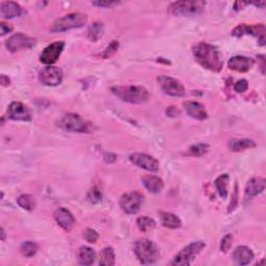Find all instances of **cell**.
I'll return each mask as SVG.
<instances>
[{
    "mask_svg": "<svg viewBox=\"0 0 266 266\" xmlns=\"http://www.w3.org/2000/svg\"><path fill=\"white\" fill-rule=\"evenodd\" d=\"M83 238L90 243H95L98 240V238H99V234H98L95 230L89 228L83 232Z\"/></svg>",
    "mask_w": 266,
    "mask_h": 266,
    "instance_id": "cell-34",
    "label": "cell"
},
{
    "mask_svg": "<svg viewBox=\"0 0 266 266\" xmlns=\"http://www.w3.org/2000/svg\"><path fill=\"white\" fill-rule=\"evenodd\" d=\"M133 251L137 260L142 264H153L159 259L157 245L147 238H141L134 242Z\"/></svg>",
    "mask_w": 266,
    "mask_h": 266,
    "instance_id": "cell-3",
    "label": "cell"
},
{
    "mask_svg": "<svg viewBox=\"0 0 266 266\" xmlns=\"http://www.w3.org/2000/svg\"><path fill=\"white\" fill-rule=\"evenodd\" d=\"M54 219L58 225L65 231L70 232L75 226V217L67 208L61 207L54 211Z\"/></svg>",
    "mask_w": 266,
    "mask_h": 266,
    "instance_id": "cell-16",
    "label": "cell"
},
{
    "mask_svg": "<svg viewBox=\"0 0 266 266\" xmlns=\"http://www.w3.org/2000/svg\"><path fill=\"white\" fill-rule=\"evenodd\" d=\"M87 22H88V16L86 14L71 13L55 21L50 27V32L63 33V32H68L70 30L80 29V27H82L83 25H86Z\"/></svg>",
    "mask_w": 266,
    "mask_h": 266,
    "instance_id": "cell-4",
    "label": "cell"
},
{
    "mask_svg": "<svg viewBox=\"0 0 266 266\" xmlns=\"http://www.w3.org/2000/svg\"><path fill=\"white\" fill-rule=\"evenodd\" d=\"M254 64H255V61L253 59L238 55V57H234L229 60L228 67L230 70H233V71L245 73L249 71L251 67L254 66Z\"/></svg>",
    "mask_w": 266,
    "mask_h": 266,
    "instance_id": "cell-18",
    "label": "cell"
},
{
    "mask_svg": "<svg viewBox=\"0 0 266 266\" xmlns=\"http://www.w3.org/2000/svg\"><path fill=\"white\" fill-rule=\"evenodd\" d=\"M65 48V42H54L48 45L40 54V62L46 66H51L57 63Z\"/></svg>",
    "mask_w": 266,
    "mask_h": 266,
    "instance_id": "cell-13",
    "label": "cell"
},
{
    "mask_svg": "<svg viewBox=\"0 0 266 266\" xmlns=\"http://www.w3.org/2000/svg\"><path fill=\"white\" fill-rule=\"evenodd\" d=\"M232 259L237 265H247L249 264L254 259V253L249 247L245 245H240L237 246L233 254H232Z\"/></svg>",
    "mask_w": 266,
    "mask_h": 266,
    "instance_id": "cell-19",
    "label": "cell"
},
{
    "mask_svg": "<svg viewBox=\"0 0 266 266\" xmlns=\"http://www.w3.org/2000/svg\"><path fill=\"white\" fill-rule=\"evenodd\" d=\"M192 52L195 61L205 69L213 72H219L222 69L221 55L216 47L202 42L193 47Z\"/></svg>",
    "mask_w": 266,
    "mask_h": 266,
    "instance_id": "cell-1",
    "label": "cell"
},
{
    "mask_svg": "<svg viewBox=\"0 0 266 266\" xmlns=\"http://www.w3.org/2000/svg\"><path fill=\"white\" fill-rule=\"evenodd\" d=\"M144 201V195L136 190L124 193L120 199V206L127 214H135L138 212Z\"/></svg>",
    "mask_w": 266,
    "mask_h": 266,
    "instance_id": "cell-8",
    "label": "cell"
},
{
    "mask_svg": "<svg viewBox=\"0 0 266 266\" xmlns=\"http://www.w3.org/2000/svg\"><path fill=\"white\" fill-rule=\"evenodd\" d=\"M136 225L139 230L147 233V232L152 231L154 228L156 227V222L153 218H150L148 216H142V217L137 218Z\"/></svg>",
    "mask_w": 266,
    "mask_h": 266,
    "instance_id": "cell-29",
    "label": "cell"
},
{
    "mask_svg": "<svg viewBox=\"0 0 266 266\" xmlns=\"http://www.w3.org/2000/svg\"><path fill=\"white\" fill-rule=\"evenodd\" d=\"M59 126L62 129L71 132L87 133L90 131V124L77 114H67L60 120Z\"/></svg>",
    "mask_w": 266,
    "mask_h": 266,
    "instance_id": "cell-6",
    "label": "cell"
},
{
    "mask_svg": "<svg viewBox=\"0 0 266 266\" xmlns=\"http://www.w3.org/2000/svg\"><path fill=\"white\" fill-rule=\"evenodd\" d=\"M2 240L3 241L6 240V232H5V229L4 228L2 229Z\"/></svg>",
    "mask_w": 266,
    "mask_h": 266,
    "instance_id": "cell-42",
    "label": "cell"
},
{
    "mask_svg": "<svg viewBox=\"0 0 266 266\" xmlns=\"http://www.w3.org/2000/svg\"><path fill=\"white\" fill-rule=\"evenodd\" d=\"M265 189V179L258 177L250 179L245 187L244 191V200L249 201L253 198L257 197L263 190Z\"/></svg>",
    "mask_w": 266,
    "mask_h": 266,
    "instance_id": "cell-17",
    "label": "cell"
},
{
    "mask_svg": "<svg viewBox=\"0 0 266 266\" xmlns=\"http://www.w3.org/2000/svg\"><path fill=\"white\" fill-rule=\"evenodd\" d=\"M18 205L27 211H32L36 207V200L31 194H22L17 199Z\"/></svg>",
    "mask_w": 266,
    "mask_h": 266,
    "instance_id": "cell-30",
    "label": "cell"
},
{
    "mask_svg": "<svg viewBox=\"0 0 266 266\" xmlns=\"http://www.w3.org/2000/svg\"><path fill=\"white\" fill-rule=\"evenodd\" d=\"M0 81H2V85H3L4 87H8V86H10V82H11L10 78L7 77L6 75H2V78H0Z\"/></svg>",
    "mask_w": 266,
    "mask_h": 266,
    "instance_id": "cell-40",
    "label": "cell"
},
{
    "mask_svg": "<svg viewBox=\"0 0 266 266\" xmlns=\"http://www.w3.org/2000/svg\"><path fill=\"white\" fill-rule=\"evenodd\" d=\"M119 5L117 2H94L93 6H96L98 8H111Z\"/></svg>",
    "mask_w": 266,
    "mask_h": 266,
    "instance_id": "cell-39",
    "label": "cell"
},
{
    "mask_svg": "<svg viewBox=\"0 0 266 266\" xmlns=\"http://www.w3.org/2000/svg\"><path fill=\"white\" fill-rule=\"evenodd\" d=\"M248 89V82L245 79L238 80L235 85H234V90L237 93H244Z\"/></svg>",
    "mask_w": 266,
    "mask_h": 266,
    "instance_id": "cell-37",
    "label": "cell"
},
{
    "mask_svg": "<svg viewBox=\"0 0 266 266\" xmlns=\"http://www.w3.org/2000/svg\"><path fill=\"white\" fill-rule=\"evenodd\" d=\"M257 145L253 139L248 138H232L228 143V147L233 152H240L245 149L255 148Z\"/></svg>",
    "mask_w": 266,
    "mask_h": 266,
    "instance_id": "cell-23",
    "label": "cell"
},
{
    "mask_svg": "<svg viewBox=\"0 0 266 266\" xmlns=\"http://www.w3.org/2000/svg\"><path fill=\"white\" fill-rule=\"evenodd\" d=\"M209 150V145L207 144H197V145H193L191 146L188 151L187 154L188 155L191 156H195V157H201L208 152Z\"/></svg>",
    "mask_w": 266,
    "mask_h": 266,
    "instance_id": "cell-32",
    "label": "cell"
},
{
    "mask_svg": "<svg viewBox=\"0 0 266 266\" xmlns=\"http://www.w3.org/2000/svg\"><path fill=\"white\" fill-rule=\"evenodd\" d=\"M159 217L161 225L165 228L169 229H178L182 226L181 219L174 213L171 212H165V211H160L159 212Z\"/></svg>",
    "mask_w": 266,
    "mask_h": 266,
    "instance_id": "cell-24",
    "label": "cell"
},
{
    "mask_svg": "<svg viewBox=\"0 0 266 266\" xmlns=\"http://www.w3.org/2000/svg\"><path fill=\"white\" fill-rule=\"evenodd\" d=\"M0 30H2V36H6L13 32V26L3 21V22H0Z\"/></svg>",
    "mask_w": 266,
    "mask_h": 266,
    "instance_id": "cell-38",
    "label": "cell"
},
{
    "mask_svg": "<svg viewBox=\"0 0 266 266\" xmlns=\"http://www.w3.org/2000/svg\"><path fill=\"white\" fill-rule=\"evenodd\" d=\"M229 175L222 174L215 180V187L221 199H226L228 197V187H229Z\"/></svg>",
    "mask_w": 266,
    "mask_h": 266,
    "instance_id": "cell-26",
    "label": "cell"
},
{
    "mask_svg": "<svg viewBox=\"0 0 266 266\" xmlns=\"http://www.w3.org/2000/svg\"><path fill=\"white\" fill-rule=\"evenodd\" d=\"M110 91L122 101L132 104H143L150 99L148 90L142 86L113 87Z\"/></svg>",
    "mask_w": 266,
    "mask_h": 266,
    "instance_id": "cell-2",
    "label": "cell"
},
{
    "mask_svg": "<svg viewBox=\"0 0 266 266\" xmlns=\"http://www.w3.org/2000/svg\"><path fill=\"white\" fill-rule=\"evenodd\" d=\"M36 45V39L22 33L13 35L6 42V47L11 52H16L22 49H31Z\"/></svg>",
    "mask_w": 266,
    "mask_h": 266,
    "instance_id": "cell-11",
    "label": "cell"
},
{
    "mask_svg": "<svg viewBox=\"0 0 266 266\" xmlns=\"http://www.w3.org/2000/svg\"><path fill=\"white\" fill-rule=\"evenodd\" d=\"M118 49H119V42L118 41H113L107 46V48L103 51L102 58L103 59H109V58H111L118 51Z\"/></svg>",
    "mask_w": 266,
    "mask_h": 266,
    "instance_id": "cell-33",
    "label": "cell"
},
{
    "mask_svg": "<svg viewBox=\"0 0 266 266\" xmlns=\"http://www.w3.org/2000/svg\"><path fill=\"white\" fill-rule=\"evenodd\" d=\"M39 80L45 86L57 87L63 81V71L53 66H47L39 73Z\"/></svg>",
    "mask_w": 266,
    "mask_h": 266,
    "instance_id": "cell-12",
    "label": "cell"
},
{
    "mask_svg": "<svg viewBox=\"0 0 266 266\" xmlns=\"http://www.w3.org/2000/svg\"><path fill=\"white\" fill-rule=\"evenodd\" d=\"M142 182L146 189L152 193H159L163 189V181L157 177L153 175H147L142 178Z\"/></svg>",
    "mask_w": 266,
    "mask_h": 266,
    "instance_id": "cell-22",
    "label": "cell"
},
{
    "mask_svg": "<svg viewBox=\"0 0 266 266\" xmlns=\"http://www.w3.org/2000/svg\"><path fill=\"white\" fill-rule=\"evenodd\" d=\"M158 85L162 92L172 97H183L185 95V88L182 83L170 76L160 75L157 77Z\"/></svg>",
    "mask_w": 266,
    "mask_h": 266,
    "instance_id": "cell-10",
    "label": "cell"
},
{
    "mask_svg": "<svg viewBox=\"0 0 266 266\" xmlns=\"http://www.w3.org/2000/svg\"><path fill=\"white\" fill-rule=\"evenodd\" d=\"M89 200L90 202L92 203H99L101 202L102 200V194H101V191L94 187L90 192H89Z\"/></svg>",
    "mask_w": 266,
    "mask_h": 266,
    "instance_id": "cell-36",
    "label": "cell"
},
{
    "mask_svg": "<svg viewBox=\"0 0 266 266\" xmlns=\"http://www.w3.org/2000/svg\"><path fill=\"white\" fill-rule=\"evenodd\" d=\"M184 108L189 117L203 121L208 118V113L205 108V106L199 102L195 101H187L184 103Z\"/></svg>",
    "mask_w": 266,
    "mask_h": 266,
    "instance_id": "cell-20",
    "label": "cell"
},
{
    "mask_svg": "<svg viewBox=\"0 0 266 266\" xmlns=\"http://www.w3.org/2000/svg\"><path fill=\"white\" fill-rule=\"evenodd\" d=\"M129 160L134 165L149 172L156 173L159 170V162L157 159L145 153H133L129 156Z\"/></svg>",
    "mask_w": 266,
    "mask_h": 266,
    "instance_id": "cell-14",
    "label": "cell"
},
{
    "mask_svg": "<svg viewBox=\"0 0 266 266\" xmlns=\"http://www.w3.org/2000/svg\"><path fill=\"white\" fill-rule=\"evenodd\" d=\"M265 34H266V30H265L264 24H254V25L240 24L232 32V36L237 37V38H240L246 35L254 36L255 38H257L260 46H264L266 43Z\"/></svg>",
    "mask_w": 266,
    "mask_h": 266,
    "instance_id": "cell-9",
    "label": "cell"
},
{
    "mask_svg": "<svg viewBox=\"0 0 266 266\" xmlns=\"http://www.w3.org/2000/svg\"><path fill=\"white\" fill-rule=\"evenodd\" d=\"M103 24L100 22L93 23L88 30V38L92 42H97L99 39H101L103 35Z\"/></svg>",
    "mask_w": 266,
    "mask_h": 266,
    "instance_id": "cell-28",
    "label": "cell"
},
{
    "mask_svg": "<svg viewBox=\"0 0 266 266\" xmlns=\"http://www.w3.org/2000/svg\"><path fill=\"white\" fill-rule=\"evenodd\" d=\"M99 263L100 265H107V266L115 265L116 255H115V250L113 247L107 246L101 250Z\"/></svg>",
    "mask_w": 266,
    "mask_h": 266,
    "instance_id": "cell-27",
    "label": "cell"
},
{
    "mask_svg": "<svg viewBox=\"0 0 266 266\" xmlns=\"http://www.w3.org/2000/svg\"><path fill=\"white\" fill-rule=\"evenodd\" d=\"M232 241H233L232 234H228L222 238L221 242H220V250L222 251V253H227V251L230 249L232 245Z\"/></svg>",
    "mask_w": 266,
    "mask_h": 266,
    "instance_id": "cell-35",
    "label": "cell"
},
{
    "mask_svg": "<svg viewBox=\"0 0 266 266\" xmlns=\"http://www.w3.org/2000/svg\"><path fill=\"white\" fill-rule=\"evenodd\" d=\"M204 2H176L169 7V13L174 16H193L201 13Z\"/></svg>",
    "mask_w": 266,
    "mask_h": 266,
    "instance_id": "cell-7",
    "label": "cell"
},
{
    "mask_svg": "<svg viewBox=\"0 0 266 266\" xmlns=\"http://www.w3.org/2000/svg\"><path fill=\"white\" fill-rule=\"evenodd\" d=\"M38 249H39L38 244L36 242H34V241H26V242L22 243V245L20 247L21 254L24 257H27V258L34 257L37 254Z\"/></svg>",
    "mask_w": 266,
    "mask_h": 266,
    "instance_id": "cell-31",
    "label": "cell"
},
{
    "mask_svg": "<svg viewBox=\"0 0 266 266\" xmlns=\"http://www.w3.org/2000/svg\"><path fill=\"white\" fill-rule=\"evenodd\" d=\"M77 259L79 264L81 265H91L95 262L96 259V253L95 250L89 246H81L78 249Z\"/></svg>",
    "mask_w": 266,
    "mask_h": 266,
    "instance_id": "cell-25",
    "label": "cell"
},
{
    "mask_svg": "<svg viewBox=\"0 0 266 266\" xmlns=\"http://www.w3.org/2000/svg\"><path fill=\"white\" fill-rule=\"evenodd\" d=\"M22 13L21 7L14 2H5L0 6V15L4 19L19 17Z\"/></svg>",
    "mask_w": 266,
    "mask_h": 266,
    "instance_id": "cell-21",
    "label": "cell"
},
{
    "mask_svg": "<svg viewBox=\"0 0 266 266\" xmlns=\"http://www.w3.org/2000/svg\"><path fill=\"white\" fill-rule=\"evenodd\" d=\"M8 116L14 121H31L32 113L30 108L21 102H12L8 108Z\"/></svg>",
    "mask_w": 266,
    "mask_h": 266,
    "instance_id": "cell-15",
    "label": "cell"
},
{
    "mask_svg": "<svg viewBox=\"0 0 266 266\" xmlns=\"http://www.w3.org/2000/svg\"><path fill=\"white\" fill-rule=\"evenodd\" d=\"M253 5H255V6L258 7V8L264 9V7H265V2H262V3H254Z\"/></svg>",
    "mask_w": 266,
    "mask_h": 266,
    "instance_id": "cell-41",
    "label": "cell"
},
{
    "mask_svg": "<svg viewBox=\"0 0 266 266\" xmlns=\"http://www.w3.org/2000/svg\"><path fill=\"white\" fill-rule=\"evenodd\" d=\"M204 247H205V242L194 241L182 248L175 256L171 264L176 266H188L195 259L197 255L201 253Z\"/></svg>",
    "mask_w": 266,
    "mask_h": 266,
    "instance_id": "cell-5",
    "label": "cell"
}]
</instances>
